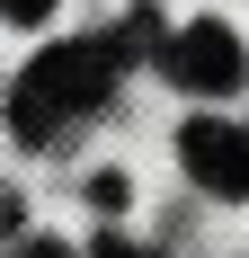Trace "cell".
<instances>
[{"label": "cell", "mask_w": 249, "mask_h": 258, "mask_svg": "<svg viewBox=\"0 0 249 258\" xmlns=\"http://www.w3.org/2000/svg\"><path fill=\"white\" fill-rule=\"evenodd\" d=\"M151 36H160V27H116V36L45 45V53L18 72V89H9V125H18V143H53L72 116H89V107L116 89L125 62H134V53H151Z\"/></svg>", "instance_id": "obj_1"}, {"label": "cell", "mask_w": 249, "mask_h": 258, "mask_svg": "<svg viewBox=\"0 0 249 258\" xmlns=\"http://www.w3.org/2000/svg\"><path fill=\"white\" fill-rule=\"evenodd\" d=\"M160 72H169L178 89L223 98V89H240L249 53H240V36H231L223 18H196V27H178V36H160Z\"/></svg>", "instance_id": "obj_2"}, {"label": "cell", "mask_w": 249, "mask_h": 258, "mask_svg": "<svg viewBox=\"0 0 249 258\" xmlns=\"http://www.w3.org/2000/svg\"><path fill=\"white\" fill-rule=\"evenodd\" d=\"M178 160H187L214 196H249V134H231V125H214V116H196V125L178 134Z\"/></svg>", "instance_id": "obj_3"}, {"label": "cell", "mask_w": 249, "mask_h": 258, "mask_svg": "<svg viewBox=\"0 0 249 258\" xmlns=\"http://www.w3.org/2000/svg\"><path fill=\"white\" fill-rule=\"evenodd\" d=\"M45 9H53V0H0V18H18V27H36Z\"/></svg>", "instance_id": "obj_4"}, {"label": "cell", "mask_w": 249, "mask_h": 258, "mask_svg": "<svg viewBox=\"0 0 249 258\" xmlns=\"http://www.w3.org/2000/svg\"><path fill=\"white\" fill-rule=\"evenodd\" d=\"M89 258H151V249H134V240H98Z\"/></svg>", "instance_id": "obj_5"}, {"label": "cell", "mask_w": 249, "mask_h": 258, "mask_svg": "<svg viewBox=\"0 0 249 258\" xmlns=\"http://www.w3.org/2000/svg\"><path fill=\"white\" fill-rule=\"evenodd\" d=\"M18 258H63V240H27V249Z\"/></svg>", "instance_id": "obj_6"}]
</instances>
